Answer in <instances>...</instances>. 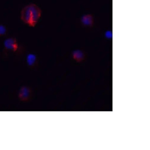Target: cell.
I'll return each instance as SVG.
<instances>
[{"label": "cell", "instance_id": "cell-7", "mask_svg": "<svg viewBox=\"0 0 150 150\" xmlns=\"http://www.w3.org/2000/svg\"><path fill=\"white\" fill-rule=\"evenodd\" d=\"M28 61L29 64L31 65L33 64L35 61V58L33 55H30L28 57Z\"/></svg>", "mask_w": 150, "mask_h": 150}, {"label": "cell", "instance_id": "cell-6", "mask_svg": "<svg viewBox=\"0 0 150 150\" xmlns=\"http://www.w3.org/2000/svg\"><path fill=\"white\" fill-rule=\"evenodd\" d=\"M6 30L5 26L0 25V37L3 36L6 33Z\"/></svg>", "mask_w": 150, "mask_h": 150}, {"label": "cell", "instance_id": "cell-5", "mask_svg": "<svg viewBox=\"0 0 150 150\" xmlns=\"http://www.w3.org/2000/svg\"><path fill=\"white\" fill-rule=\"evenodd\" d=\"M81 20L83 24L85 25L91 26L93 24V18L91 15H84L82 17Z\"/></svg>", "mask_w": 150, "mask_h": 150}, {"label": "cell", "instance_id": "cell-4", "mask_svg": "<svg viewBox=\"0 0 150 150\" xmlns=\"http://www.w3.org/2000/svg\"><path fill=\"white\" fill-rule=\"evenodd\" d=\"M74 59L77 62H81L83 61L85 58L84 53L81 51L76 50L74 51L72 54Z\"/></svg>", "mask_w": 150, "mask_h": 150}, {"label": "cell", "instance_id": "cell-3", "mask_svg": "<svg viewBox=\"0 0 150 150\" xmlns=\"http://www.w3.org/2000/svg\"><path fill=\"white\" fill-rule=\"evenodd\" d=\"M30 90L26 87H22L19 92V96L22 100H25L27 99L30 93Z\"/></svg>", "mask_w": 150, "mask_h": 150}, {"label": "cell", "instance_id": "cell-1", "mask_svg": "<svg viewBox=\"0 0 150 150\" xmlns=\"http://www.w3.org/2000/svg\"><path fill=\"white\" fill-rule=\"evenodd\" d=\"M42 11L36 4H28L22 9L21 13V19L25 24L31 27L36 25L41 17Z\"/></svg>", "mask_w": 150, "mask_h": 150}, {"label": "cell", "instance_id": "cell-2", "mask_svg": "<svg viewBox=\"0 0 150 150\" xmlns=\"http://www.w3.org/2000/svg\"><path fill=\"white\" fill-rule=\"evenodd\" d=\"M4 44L5 48L7 50L15 52L18 50V44L16 39L14 38L7 39L4 41Z\"/></svg>", "mask_w": 150, "mask_h": 150}]
</instances>
